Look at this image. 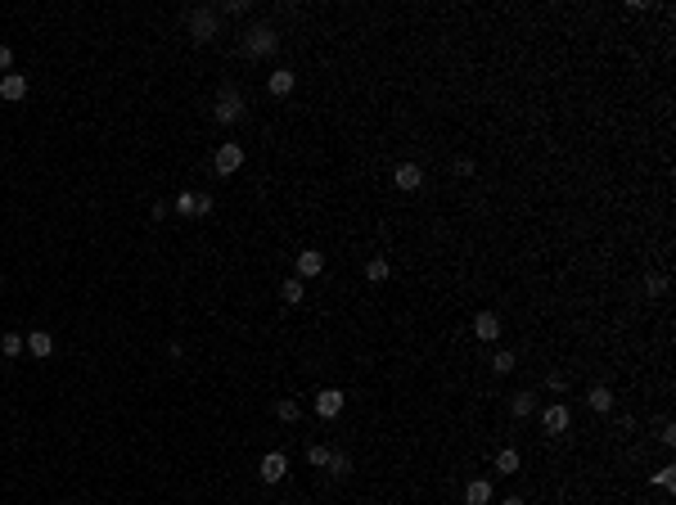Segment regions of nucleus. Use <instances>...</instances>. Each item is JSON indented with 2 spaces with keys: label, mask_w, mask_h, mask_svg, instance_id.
<instances>
[{
  "label": "nucleus",
  "mask_w": 676,
  "mask_h": 505,
  "mask_svg": "<svg viewBox=\"0 0 676 505\" xmlns=\"http://www.w3.org/2000/svg\"><path fill=\"white\" fill-rule=\"evenodd\" d=\"M393 180H397V189H420L424 185V171L415 167V163H402V167L393 171Z\"/></svg>",
  "instance_id": "11"
},
{
  "label": "nucleus",
  "mask_w": 676,
  "mask_h": 505,
  "mask_svg": "<svg viewBox=\"0 0 676 505\" xmlns=\"http://www.w3.org/2000/svg\"><path fill=\"white\" fill-rule=\"evenodd\" d=\"M343 402H347V397H343L338 388H320V393H316V415H320V420H334V415L343 411Z\"/></svg>",
  "instance_id": "7"
},
{
  "label": "nucleus",
  "mask_w": 676,
  "mask_h": 505,
  "mask_svg": "<svg viewBox=\"0 0 676 505\" xmlns=\"http://www.w3.org/2000/svg\"><path fill=\"white\" fill-rule=\"evenodd\" d=\"M501 505H523V497H505V501H501Z\"/></svg>",
  "instance_id": "32"
},
{
  "label": "nucleus",
  "mask_w": 676,
  "mask_h": 505,
  "mask_svg": "<svg viewBox=\"0 0 676 505\" xmlns=\"http://www.w3.org/2000/svg\"><path fill=\"white\" fill-rule=\"evenodd\" d=\"M212 167H217V176H230V171H239V167H244V145H217Z\"/></svg>",
  "instance_id": "2"
},
{
  "label": "nucleus",
  "mask_w": 676,
  "mask_h": 505,
  "mask_svg": "<svg viewBox=\"0 0 676 505\" xmlns=\"http://www.w3.org/2000/svg\"><path fill=\"white\" fill-rule=\"evenodd\" d=\"M189 36H194L198 45L212 41L217 36V9H194V14H189Z\"/></svg>",
  "instance_id": "3"
},
{
  "label": "nucleus",
  "mask_w": 676,
  "mask_h": 505,
  "mask_svg": "<svg viewBox=\"0 0 676 505\" xmlns=\"http://www.w3.org/2000/svg\"><path fill=\"white\" fill-rule=\"evenodd\" d=\"M171 208H176L180 217H194V194H176V203H171Z\"/></svg>",
  "instance_id": "27"
},
{
  "label": "nucleus",
  "mask_w": 676,
  "mask_h": 505,
  "mask_svg": "<svg viewBox=\"0 0 676 505\" xmlns=\"http://www.w3.org/2000/svg\"><path fill=\"white\" fill-rule=\"evenodd\" d=\"M329 456H334V451H329V446H320V442L307 446V460H311V465H329Z\"/></svg>",
  "instance_id": "26"
},
{
  "label": "nucleus",
  "mask_w": 676,
  "mask_h": 505,
  "mask_svg": "<svg viewBox=\"0 0 676 505\" xmlns=\"http://www.w3.org/2000/svg\"><path fill=\"white\" fill-rule=\"evenodd\" d=\"M645 289H650V298H663V293H668V275H650Z\"/></svg>",
  "instance_id": "25"
},
{
  "label": "nucleus",
  "mask_w": 676,
  "mask_h": 505,
  "mask_svg": "<svg viewBox=\"0 0 676 505\" xmlns=\"http://www.w3.org/2000/svg\"><path fill=\"white\" fill-rule=\"evenodd\" d=\"M586 402H591V411L608 415V411H613V388H608V384H595L591 393H586Z\"/></svg>",
  "instance_id": "12"
},
{
  "label": "nucleus",
  "mask_w": 676,
  "mask_h": 505,
  "mask_svg": "<svg viewBox=\"0 0 676 505\" xmlns=\"http://www.w3.org/2000/svg\"><path fill=\"white\" fill-rule=\"evenodd\" d=\"M496 469L501 474H519V451H514V446H505V451L496 456Z\"/></svg>",
  "instance_id": "20"
},
{
  "label": "nucleus",
  "mask_w": 676,
  "mask_h": 505,
  "mask_svg": "<svg viewBox=\"0 0 676 505\" xmlns=\"http://www.w3.org/2000/svg\"><path fill=\"white\" fill-rule=\"evenodd\" d=\"M293 86H298V72H289V68H275V72H271V81H266V91H271V95H289Z\"/></svg>",
  "instance_id": "13"
},
{
  "label": "nucleus",
  "mask_w": 676,
  "mask_h": 505,
  "mask_svg": "<svg viewBox=\"0 0 676 505\" xmlns=\"http://www.w3.org/2000/svg\"><path fill=\"white\" fill-rule=\"evenodd\" d=\"M302 293H307V284H302L298 275H293V280H284V284H280V298L289 302V307H293V302H302Z\"/></svg>",
  "instance_id": "17"
},
{
  "label": "nucleus",
  "mask_w": 676,
  "mask_h": 505,
  "mask_svg": "<svg viewBox=\"0 0 676 505\" xmlns=\"http://www.w3.org/2000/svg\"><path fill=\"white\" fill-rule=\"evenodd\" d=\"M388 271H393V266H388V257H370V262H365V280H388Z\"/></svg>",
  "instance_id": "18"
},
{
  "label": "nucleus",
  "mask_w": 676,
  "mask_h": 505,
  "mask_svg": "<svg viewBox=\"0 0 676 505\" xmlns=\"http://www.w3.org/2000/svg\"><path fill=\"white\" fill-rule=\"evenodd\" d=\"M212 212V194H194V217H207Z\"/></svg>",
  "instance_id": "28"
},
{
  "label": "nucleus",
  "mask_w": 676,
  "mask_h": 505,
  "mask_svg": "<svg viewBox=\"0 0 676 505\" xmlns=\"http://www.w3.org/2000/svg\"><path fill=\"white\" fill-rule=\"evenodd\" d=\"M23 95H27L23 72H5V77H0V100H23Z\"/></svg>",
  "instance_id": "10"
},
{
  "label": "nucleus",
  "mask_w": 676,
  "mask_h": 505,
  "mask_svg": "<svg viewBox=\"0 0 676 505\" xmlns=\"http://www.w3.org/2000/svg\"><path fill=\"white\" fill-rule=\"evenodd\" d=\"M275 415H280V420H298V415H302V406L298 402H293V397H284V402H275Z\"/></svg>",
  "instance_id": "21"
},
{
  "label": "nucleus",
  "mask_w": 676,
  "mask_h": 505,
  "mask_svg": "<svg viewBox=\"0 0 676 505\" xmlns=\"http://www.w3.org/2000/svg\"><path fill=\"white\" fill-rule=\"evenodd\" d=\"M546 384H550V393H564V388H568V379H564V375H550Z\"/></svg>",
  "instance_id": "30"
},
{
  "label": "nucleus",
  "mask_w": 676,
  "mask_h": 505,
  "mask_svg": "<svg viewBox=\"0 0 676 505\" xmlns=\"http://www.w3.org/2000/svg\"><path fill=\"white\" fill-rule=\"evenodd\" d=\"M257 474H262V483H280L284 474H289V456H284V451H266L262 465H257Z\"/></svg>",
  "instance_id": "5"
},
{
  "label": "nucleus",
  "mask_w": 676,
  "mask_h": 505,
  "mask_svg": "<svg viewBox=\"0 0 676 505\" xmlns=\"http://www.w3.org/2000/svg\"><path fill=\"white\" fill-rule=\"evenodd\" d=\"M23 348H27L23 334H0V352H5V357H18Z\"/></svg>",
  "instance_id": "22"
},
{
  "label": "nucleus",
  "mask_w": 676,
  "mask_h": 505,
  "mask_svg": "<svg viewBox=\"0 0 676 505\" xmlns=\"http://www.w3.org/2000/svg\"><path fill=\"white\" fill-rule=\"evenodd\" d=\"M654 483H659L663 492H672V488H676V469H672V465H663V469L654 474Z\"/></svg>",
  "instance_id": "24"
},
{
  "label": "nucleus",
  "mask_w": 676,
  "mask_h": 505,
  "mask_svg": "<svg viewBox=\"0 0 676 505\" xmlns=\"http://www.w3.org/2000/svg\"><path fill=\"white\" fill-rule=\"evenodd\" d=\"M212 118H217V122H239V118H244V95H239V91H221V100H217Z\"/></svg>",
  "instance_id": "4"
},
{
  "label": "nucleus",
  "mask_w": 676,
  "mask_h": 505,
  "mask_svg": "<svg viewBox=\"0 0 676 505\" xmlns=\"http://www.w3.org/2000/svg\"><path fill=\"white\" fill-rule=\"evenodd\" d=\"M514 366H519V361H514V352H496V357H492V370H496V375H510Z\"/></svg>",
  "instance_id": "23"
},
{
  "label": "nucleus",
  "mask_w": 676,
  "mask_h": 505,
  "mask_svg": "<svg viewBox=\"0 0 676 505\" xmlns=\"http://www.w3.org/2000/svg\"><path fill=\"white\" fill-rule=\"evenodd\" d=\"M325 271V257H320L316 249H302L298 253V280H311V275Z\"/></svg>",
  "instance_id": "9"
},
{
  "label": "nucleus",
  "mask_w": 676,
  "mask_h": 505,
  "mask_svg": "<svg viewBox=\"0 0 676 505\" xmlns=\"http://www.w3.org/2000/svg\"><path fill=\"white\" fill-rule=\"evenodd\" d=\"M464 501H469V505H492V483L473 479L469 488H464Z\"/></svg>",
  "instance_id": "15"
},
{
  "label": "nucleus",
  "mask_w": 676,
  "mask_h": 505,
  "mask_svg": "<svg viewBox=\"0 0 676 505\" xmlns=\"http://www.w3.org/2000/svg\"><path fill=\"white\" fill-rule=\"evenodd\" d=\"M455 171H460V176H473V158H455Z\"/></svg>",
  "instance_id": "31"
},
{
  "label": "nucleus",
  "mask_w": 676,
  "mask_h": 505,
  "mask_svg": "<svg viewBox=\"0 0 676 505\" xmlns=\"http://www.w3.org/2000/svg\"><path fill=\"white\" fill-rule=\"evenodd\" d=\"M9 68H14V50H9V45H0V77H5Z\"/></svg>",
  "instance_id": "29"
},
{
  "label": "nucleus",
  "mask_w": 676,
  "mask_h": 505,
  "mask_svg": "<svg viewBox=\"0 0 676 505\" xmlns=\"http://www.w3.org/2000/svg\"><path fill=\"white\" fill-rule=\"evenodd\" d=\"M510 411L519 415V420H528L532 411H537V393H514V402H510Z\"/></svg>",
  "instance_id": "16"
},
{
  "label": "nucleus",
  "mask_w": 676,
  "mask_h": 505,
  "mask_svg": "<svg viewBox=\"0 0 676 505\" xmlns=\"http://www.w3.org/2000/svg\"><path fill=\"white\" fill-rule=\"evenodd\" d=\"M473 334H478V339H501V316H496V311H478V316H473Z\"/></svg>",
  "instance_id": "8"
},
{
  "label": "nucleus",
  "mask_w": 676,
  "mask_h": 505,
  "mask_svg": "<svg viewBox=\"0 0 676 505\" xmlns=\"http://www.w3.org/2000/svg\"><path fill=\"white\" fill-rule=\"evenodd\" d=\"M23 343H27V352H32V357H50V352H54V339L45 334V329H32Z\"/></svg>",
  "instance_id": "14"
},
{
  "label": "nucleus",
  "mask_w": 676,
  "mask_h": 505,
  "mask_svg": "<svg viewBox=\"0 0 676 505\" xmlns=\"http://www.w3.org/2000/svg\"><path fill=\"white\" fill-rule=\"evenodd\" d=\"M280 50V36H275V27L257 23L249 36H244V54H253V59H262V54H275Z\"/></svg>",
  "instance_id": "1"
},
{
  "label": "nucleus",
  "mask_w": 676,
  "mask_h": 505,
  "mask_svg": "<svg viewBox=\"0 0 676 505\" xmlns=\"http://www.w3.org/2000/svg\"><path fill=\"white\" fill-rule=\"evenodd\" d=\"M568 424H573V415H568L564 402H555V406L541 411V428H546V433H568Z\"/></svg>",
  "instance_id": "6"
},
{
  "label": "nucleus",
  "mask_w": 676,
  "mask_h": 505,
  "mask_svg": "<svg viewBox=\"0 0 676 505\" xmlns=\"http://www.w3.org/2000/svg\"><path fill=\"white\" fill-rule=\"evenodd\" d=\"M325 469H329V474H334V479H347V474H352V456H343V451H334V456H329V465H325Z\"/></svg>",
  "instance_id": "19"
}]
</instances>
